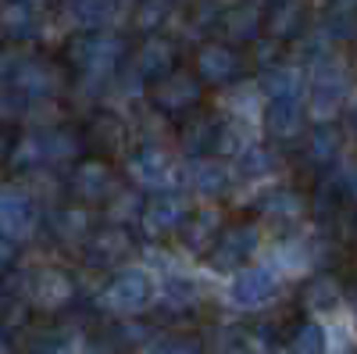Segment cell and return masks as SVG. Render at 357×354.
Listing matches in <instances>:
<instances>
[{
    "mask_svg": "<svg viewBox=\"0 0 357 354\" xmlns=\"http://www.w3.org/2000/svg\"><path fill=\"white\" fill-rule=\"evenodd\" d=\"M193 212V204L178 193V190H158L143 200L139 208V233L146 236V240H165V236H175L178 226L186 222V215Z\"/></svg>",
    "mask_w": 357,
    "mask_h": 354,
    "instance_id": "cell-9",
    "label": "cell"
},
{
    "mask_svg": "<svg viewBox=\"0 0 357 354\" xmlns=\"http://www.w3.org/2000/svg\"><path fill=\"white\" fill-rule=\"evenodd\" d=\"M279 293V276L264 265H250V269H240V276L232 279V301L240 308H257L268 304Z\"/></svg>",
    "mask_w": 357,
    "mask_h": 354,
    "instance_id": "cell-23",
    "label": "cell"
},
{
    "mask_svg": "<svg viewBox=\"0 0 357 354\" xmlns=\"http://www.w3.org/2000/svg\"><path fill=\"white\" fill-rule=\"evenodd\" d=\"M222 122L225 118L211 115V111H193L178 122V147L190 154V158H211L215 154V140L222 133Z\"/></svg>",
    "mask_w": 357,
    "mask_h": 354,
    "instance_id": "cell-21",
    "label": "cell"
},
{
    "mask_svg": "<svg viewBox=\"0 0 357 354\" xmlns=\"http://www.w3.org/2000/svg\"><path fill=\"white\" fill-rule=\"evenodd\" d=\"M304 82H307V75L301 68L286 65V61L261 72V90L268 94V101H301Z\"/></svg>",
    "mask_w": 357,
    "mask_h": 354,
    "instance_id": "cell-28",
    "label": "cell"
},
{
    "mask_svg": "<svg viewBox=\"0 0 357 354\" xmlns=\"http://www.w3.org/2000/svg\"><path fill=\"white\" fill-rule=\"evenodd\" d=\"M82 154L79 126L68 122H50L33 133H18V143L11 151L15 168H43V165H75Z\"/></svg>",
    "mask_w": 357,
    "mask_h": 354,
    "instance_id": "cell-2",
    "label": "cell"
},
{
    "mask_svg": "<svg viewBox=\"0 0 357 354\" xmlns=\"http://www.w3.org/2000/svg\"><path fill=\"white\" fill-rule=\"evenodd\" d=\"M257 215L268 219L272 226H279V229L296 226L307 215V193H301L296 186H275V190L257 197Z\"/></svg>",
    "mask_w": 357,
    "mask_h": 354,
    "instance_id": "cell-22",
    "label": "cell"
},
{
    "mask_svg": "<svg viewBox=\"0 0 357 354\" xmlns=\"http://www.w3.org/2000/svg\"><path fill=\"white\" fill-rule=\"evenodd\" d=\"M146 101L151 108L161 115V118H175V122H183L186 115H193L204 101V82L193 75V68L178 65L172 68L168 75H161L158 82L146 86Z\"/></svg>",
    "mask_w": 357,
    "mask_h": 354,
    "instance_id": "cell-4",
    "label": "cell"
},
{
    "mask_svg": "<svg viewBox=\"0 0 357 354\" xmlns=\"http://www.w3.org/2000/svg\"><path fill=\"white\" fill-rule=\"evenodd\" d=\"M340 297H343V286H340V279L329 276V272H318V276H311V279L301 286V304H304L307 311H333V308L340 304Z\"/></svg>",
    "mask_w": 357,
    "mask_h": 354,
    "instance_id": "cell-31",
    "label": "cell"
},
{
    "mask_svg": "<svg viewBox=\"0 0 357 354\" xmlns=\"http://www.w3.org/2000/svg\"><path fill=\"white\" fill-rule=\"evenodd\" d=\"M222 212L218 208H193L190 215H186V222L178 226V240H183V247L186 251H193V254H207L211 251V244L218 240V233H222Z\"/></svg>",
    "mask_w": 357,
    "mask_h": 354,
    "instance_id": "cell-25",
    "label": "cell"
},
{
    "mask_svg": "<svg viewBox=\"0 0 357 354\" xmlns=\"http://www.w3.org/2000/svg\"><path fill=\"white\" fill-rule=\"evenodd\" d=\"M79 140H82V151L89 158H104L111 161L114 154L126 151V140H129V129L122 122V115L111 111V108H93L82 126H79Z\"/></svg>",
    "mask_w": 357,
    "mask_h": 354,
    "instance_id": "cell-10",
    "label": "cell"
},
{
    "mask_svg": "<svg viewBox=\"0 0 357 354\" xmlns=\"http://www.w3.org/2000/svg\"><path fill=\"white\" fill-rule=\"evenodd\" d=\"M296 151H301V161L314 172H329L336 168L340 154H343V129L340 122H314L304 129L301 143H296Z\"/></svg>",
    "mask_w": 357,
    "mask_h": 354,
    "instance_id": "cell-17",
    "label": "cell"
},
{
    "mask_svg": "<svg viewBox=\"0 0 357 354\" xmlns=\"http://www.w3.org/2000/svg\"><path fill=\"white\" fill-rule=\"evenodd\" d=\"M190 186L200 193V197H222L229 190V172L218 158H193L190 165Z\"/></svg>",
    "mask_w": 357,
    "mask_h": 354,
    "instance_id": "cell-30",
    "label": "cell"
},
{
    "mask_svg": "<svg viewBox=\"0 0 357 354\" xmlns=\"http://www.w3.org/2000/svg\"><path fill=\"white\" fill-rule=\"evenodd\" d=\"M257 244H261V233H257L254 222H229V226H222L218 240L211 244V251H207L204 258L211 261V269L232 272V269H243V265L250 261Z\"/></svg>",
    "mask_w": 357,
    "mask_h": 354,
    "instance_id": "cell-14",
    "label": "cell"
},
{
    "mask_svg": "<svg viewBox=\"0 0 357 354\" xmlns=\"http://www.w3.org/2000/svg\"><path fill=\"white\" fill-rule=\"evenodd\" d=\"M4 297H8V293H4V286H0V301H4Z\"/></svg>",
    "mask_w": 357,
    "mask_h": 354,
    "instance_id": "cell-45",
    "label": "cell"
},
{
    "mask_svg": "<svg viewBox=\"0 0 357 354\" xmlns=\"http://www.w3.org/2000/svg\"><path fill=\"white\" fill-rule=\"evenodd\" d=\"M146 354H204V340L197 333H186V330H175V333H165L158 337Z\"/></svg>",
    "mask_w": 357,
    "mask_h": 354,
    "instance_id": "cell-37",
    "label": "cell"
},
{
    "mask_svg": "<svg viewBox=\"0 0 357 354\" xmlns=\"http://www.w3.org/2000/svg\"><path fill=\"white\" fill-rule=\"evenodd\" d=\"M126 175L132 186H143V190H168L172 186V175H175V165L168 158L165 147L158 143H139L136 151L126 158Z\"/></svg>",
    "mask_w": 357,
    "mask_h": 354,
    "instance_id": "cell-16",
    "label": "cell"
},
{
    "mask_svg": "<svg viewBox=\"0 0 357 354\" xmlns=\"http://www.w3.org/2000/svg\"><path fill=\"white\" fill-rule=\"evenodd\" d=\"M118 8H122V0H68V15L82 33L107 29L118 18Z\"/></svg>",
    "mask_w": 357,
    "mask_h": 354,
    "instance_id": "cell-29",
    "label": "cell"
},
{
    "mask_svg": "<svg viewBox=\"0 0 357 354\" xmlns=\"http://www.w3.org/2000/svg\"><path fill=\"white\" fill-rule=\"evenodd\" d=\"M126 65L132 68V75H136L143 86H151V82H158L161 75H168L172 68H178V43H175L168 33L143 36L136 47H129Z\"/></svg>",
    "mask_w": 357,
    "mask_h": 354,
    "instance_id": "cell-13",
    "label": "cell"
},
{
    "mask_svg": "<svg viewBox=\"0 0 357 354\" xmlns=\"http://www.w3.org/2000/svg\"><path fill=\"white\" fill-rule=\"evenodd\" d=\"M65 86H72V82H68V72L61 68V61H50V57H40V54L11 57L8 72H4V94H11L22 104L50 101Z\"/></svg>",
    "mask_w": 357,
    "mask_h": 354,
    "instance_id": "cell-3",
    "label": "cell"
},
{
    "mask_svg": "<svg viewBox=\"0 0 357 354\" xmlns=\"http://www.w3.org/2000/svg\"><path fill=\"white\" fill-rule=\"evenodd\" d=\"M40 29V11L25 0H0V40L29 43Z\"/></svg>",
    "mask_w": 357,
    "mask_h": 354,
    "instance_id": "cell-27",
    "label": "cell"
},
{
    "mask_svg": "<svg viewBox=\"0 0 357 354\" xmlns=\"http://www.w3.org/2000/svg\"><path fill=\"white\" fill-rule=\"evenodd\" d=\"M104 208H107V222H111V226H126V229H129V226H136V219H139L143 197H139L136 190H129V186H118Z\"/></svg>",
    "mask_w": 357,
    "mask_h": 354,
    "instance_id": "cell-36",
    "label": "cell"
},
{
    "mask_svg": "<svg viewBox=\"0 0 357 354\" xmlns=\"http://www.w3.org/2000/svg\"><path fill=\"white\" fill-rule=\"evenodd\" d=\"M286 351L289 354H325V347H329V340H325V330L318 326V322L304 318V322H293L289 333L282 337Z\"/></svg>",
    "mask_w": 357,
    "mask_h": 354,
    "instance_id": "cell-33",
    "label": "cell"
},
{
    "mask_svg": "<svg viewBox=\"0 0 357 354\" xmlns=\"http://www.w3.org/2000/svg\"><path fill=\"white\" fill-rule=\"evenodd\" d=\"M29 354H72V340L65 333H43L36 340H29Z\"/></svg>",
    "mask_w": 357,
    "mask_h": 354,
    "instance_id": "cell-40",
    "label": "cell"
},
{
    "mask_svg": "<svg viewBox=\"0 0 357 354\" xmlns=\"http://www.w3.org/2000/svg\"><path fill=\"white\" fill-rule=\"evenodd\" d=\"M47 226L57 244L82 247V240L93 233V215H89V208H79V204H57L47 215Z\"/></svg>",
    "mask_w": 357,
    "mask_h": 354,
    "instance_id": "cell-26",
    "label": "cell"
},
{
    "mask_svg": "<svg viewBox=\"0 0 357 354\" xmlns=\"http://www.w3.org/2000/svg\"><path fill=\"white\" fill-rule=\"evenodd\" d=\"M307 129V111L301 101H268L264 108V133L272 143L293 151Z\"/></svg>",
    "mask_w": 357,
    "mask_h": 354,
    "instance_id": "cell-20",
    "label": "cell"
},
{
    "mask_svg": "<svg viewBox=\"0 0 357 354\" xmlns=\"http://www.w3.org/2000/svg\"><path fill=\"white\" fill-rule=\"evenodd\" d=\"M129 36L97 29V33H75L61 47V68L68 72V82L82 86H107L118 72L126 68L129 57Z\"/></svg>",
    "mask_w": 357,
    "mask_h": 354,
    "instance_id": "cell-1",
    "label": "cell"
},
{
    "mask_svg": "<svg viewBox=\"0 0 357 354\" xmlns=\"http://www.w3.org/2000/svg\"><path fill=\"white\" fill-rule=\"evenodd\" d=\"M36 229V204L18 186H0V233L8 236H25Z\"/></svg>",
    "mask_w": 357,
    "mask_h": 354,
    "instance_id": "cell-24",
    "label": "cell"
},
{
    "mask_svg": "<svg viewBox=\"0 0 357 354\" xmlns=\"http://www.w3.org/2000/svg\"><path fill=\"white\" fill-rule=\"evenodd\" d=\"M261 15H264V4H250V0L222 8L218 18H215L218 40L229 43V47H250L261 36Z\"/></svg>",
    "mask_w": 357,
    "mask_h": 354,
    "instance_id": "cell-19",
    "label": "cell"
},
{
    "mask_svg": "<svg viewBox=\"0 0 357 354\" xmlns=\"http://www.w3.org/2000/svg\"><path fill=\"white\" fill-rule=\"evenodd\" d=\"M82 354H129V344L122 340L118 326H97L86 333Z\"/></svg>",
    "mask_w": 357,
    "mask_h": 354,
    "instance_id": "cell-38",
    "label": "cell"
},
{
    "mask_svg": "<svg viewBox=\"0 0 357 354\" xmlns=\"http://www.w3.org/2000/svg\"><path fill=\"white\" fill-rule=\"evenodd\" d=\"M354 204V172H318L311 193H307V212L321 222V226H333L347 208Z\"/></svg>",
    "mask_w": 357,
    "mask_h": 354,
    "instance_id": "cell-11",
    "label": "cell"
},
{
    "mask_svg": "<svg viewBox=\"0 0 357 354\" xmlns=\"http://www.w3.org/2000/svg\"><path fill=\"white\" fill-rule=\"evenodd\" d=\"M172 11H175V0H136V8H132V33L139 40L165 33Z\"/></svg>",
    "mask_w": 357,
    "mask_h": 354,
    "instance_id": "cell-32",
    "label": "cell"
},
{
    "mask_svg": "<svg viewBox=\"0 0 357 354\" xmlns=\"http://www.w3.org/2000/svg\"><path fill=\"white\" fill-rule=\"evenodd\" d=\"M197 301H200V290H197L193 279H178L175 276V279L165 283V308L168 311H193Z\"/></svg>",
    "mask_w": 357,
    "mask_h": 354,
    "instance_id": "cell-39",
    "label": "cell"
},
{
    "mask_svg": "<svg viewBox=\"0 0 357 354\" xmlns=\"http://www.w3.org/2000/svg\"><path fill=\"white\" fill-rule=\"evenodd\" d=\"M0 354H15V347H11V337L0 330Z\"/></svg>",
    "mask_w": 357,
    "mask_h": 354,
    "instance_id": "cell-44",
    "label": "cell"
},
{
    "mask_svg": "<svg viewBox=\"0 0 357 354\" xmlns=\"http://www.w3.org/2000/svg\"><path fill=\"white\" fill-rule=\"evenodd\" d=\"M275 165H279L275 147H261V143L243 147L240 158H236V172H240L243 179H261V175H272Z\"/></svg>",
    "mask_w": 357,
    "mask_h": 354,
    "instance_id": "cell-35",
    "label": "cell"
},
{
    "mask_svg": "<svg viewBox=\"0 0 357 354\" xmlns=\"http://www.w3.org/2000/svg\"><path fill=\"white\" fill-rule=\"evenodd\" d=\"M25 293L33 297V304L47 315H61L68 311L75 301H79V283L68 269H57V265H50V269H40L29 276L25 283Z\"/></svg>",
    "mask_w": 357,
    "mask_h": 354,
    "instance_id": "cell-12",
    "label": "cell"
},
{
    "mask_svg": "<svg viewBox=\"0 0 357 354\" xmlns=\"http://www.w3.org/2000/svg\"><path fill=\"white\" fill-rule=\"evenodd\" d=\"M18 240L15 236H8V233H0V276H8L15 265H18Z\"/></svg>",
    "mask_w": 357,
    "mask_h": 354,
    "instance_id": "cell-41",
    "label": "cell"
},
{
    "mask_svg": "<svg viewBox=\"0 0 357 354\" xmlns=\"http://www.w3.org/2000/svg\"><path fill=\"white\" fill-rule=\"evenodd\" d=\"M15 143H18V129H15L11 122H0V168H8Z\"/></svg>",
    "mask_w": 357,
    "mask_h": 354,
    "instance_id": "cell-42",
    "label": "cell"
},
{
    "mask_svg": "<svg viewBox=\"0 0 357 354\" xmlns=\"http://www.w3.org/2000/svg\"><path fill=\"white\" fill-rule=\"evenodd\" d=\"M118 186H122V183H118V172L111 168V161L89 158V154L79 158L72 165V172L65 175L68 204H79V208H97V204H107Z\"/></svg>",
    "mask_w": 357,
    "mask_h": 354,
    "instance_id": "cell-5",
    "label": "cell"
},
{
    "mask_svg": "<svg viewBox=\"0 0 357 354\" xmlns=\"http://www.w3.org/2000/svg\"><path fill=\"white\" fill-rule=\"evenodd\" d=\"M247 72V57L240 47H229L218 36L204 40L193 50V75L204 86H232L236 79H243Z\"/></svg>",
    "mask_w": 357,
    "mask_h": 354,
    "instance_id": "cell-8",
    "label": "cell"
},
{
    "mask_svg": "<svg viewBox=\"0 0 357 354\" xmlns=\"http://www.w3.org/2000/svg\"><path fill=\"white\" fill-rule=\"evenodd\" d=\"M304 90H307L311 115L318 118V122H336L340 104H343V97H347V72H343V65L336 61L333 54L314 57Z\"/></svg>",
    "mask_w": 357,
    "mask_h": 354,
    "instance_id": "cell-6",
    "label": "cell"
},
{
    "mask_svg": "<svg viewBox=\"0 0 357 354\" xmlns=\"http://www.w3.org/2000/svg\"><path fill=\"white\" fill-rule=\"evenodd\" d=\"M97 301L107 315H136L154 301V279L143 269H118L104 283Z\"/></svg>",
    "mask_w": 357,
    "mask_h": 354,
    "instance_id": "cell-7",
    "label": "cell"
},
{
    "mask_svg": "<svg viewBox=\"0 0 357 354\" xmlns=\"http://www.w3.org/2000/svg\"><path fill=\"white\" fill-rule=\"evenodd\" d=\"M321 29L333 43L354 40V0H329V8L321 15Z\"/></svg>",
    "mask_w": 357,
    "mask_h": 354,
    "instance_id": "cell-34",
    "label": "cell"
},
{
    "mask_svg": "<svg viewBox=\"0 0 357 354\" xmlns=\"http://www.w3.org/2000/svg\"><path fill=\"white\" fill-rule=\"evenodd\" d=\"M222 354H254V351H250V333H243V330H232V333H225Z\"/></svg>",
    "mask_w": 357,
    "mask_h": 354,
    "instance_id": "cell-43",
    "label": "cell"
},
{
    "mask_svg": "<svg viewBox=\"0 0 357 354\" xmlns=\"http://www.w3.org/2000/svg\"><path fill=\"white\" fill-rule=\"evenodd\" d=\"M307 33V4L304 0H268L261 15V36L275 43H293Z\"/></svg>",
    "mask_w": 357,
    "mask_h": 354,
    "instance_id": "cell-18",
    "label": "cell"
},
{
    "mask_svg": "<svg viewBox=\"0 0 357 354\" xmlns=\"http://www.w3.org/2000/svg\"><path fill=\"white\" fill-rule=\"evenodd\" d=\"M82 261L89 265V269H118L122 261H129L132 258V251H136V236L126 229V226H100V229H93L82 240Z\"/></svg>",
    "mask_w": 357,
    "mask_h": 354,
    "instance_id": "cell-15",
    "label": "cell"
}]
</instances>
